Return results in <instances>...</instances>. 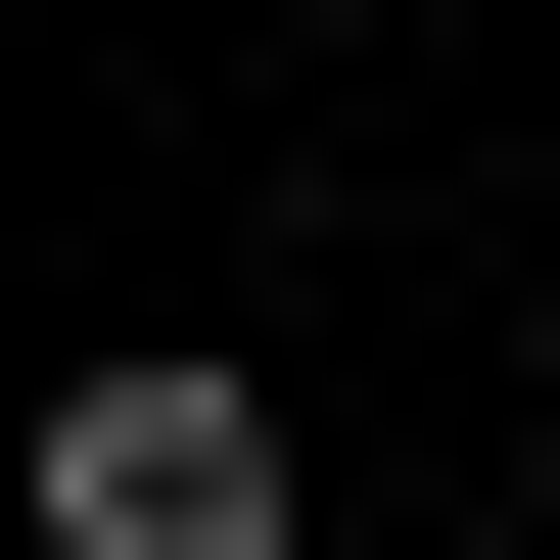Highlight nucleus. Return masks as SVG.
I'll return each mask as SVG.
<instances>
[{"mask_svg":"<svg viewBox=\"0 0 560 560\" xmlns=\"http://www.w3.org/2000/svg\"><path fill=\"white\" fill-rule=\"evenodd\" d=\"M47 560H280V374H94L47 420Z\"/></svg>","mask_w":560,"mask_h":560,"instance_id":"1","label":"nucleus"}]
</instances>
